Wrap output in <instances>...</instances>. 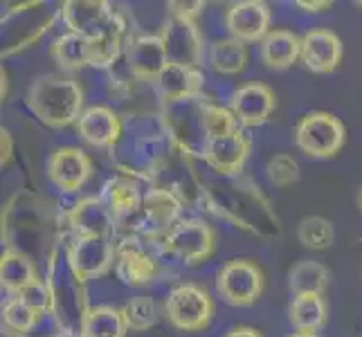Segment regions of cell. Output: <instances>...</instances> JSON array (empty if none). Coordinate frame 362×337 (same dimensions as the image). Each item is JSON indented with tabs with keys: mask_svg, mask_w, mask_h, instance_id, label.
Returning a JSON list of instances; mask_svg holds the SVG:
<instances>
[{
	"mask_svg": "<svg viewBox=\"0 0 362 337\" xmlns=\"http://www.w3.org/2000/svg\"><path fill=\"white\" fill-rule=\"evenodd\" d=\"M28 108L49 129H66L77 124L83 108V88L72 77L43 74L28 90Z\"/></svg>",
	"mask_w": 362,
	"mask_h": 337,
	"instance_id": "1",
	"label": "cell"
},
{
	"mask_svg": "<svg viewBox=\"0 0 362 337\" xmlns=\"http://www.w3.org/2000/svg\"><path fill=\"white\" fill-rule=\"evenodd\" d=\"M344 124L327 110H313L299 119L295 129V144L308 158L327 160L344 146Z\"/></svg>",
	"mask_w": 362,
	"mask_h": 337,
	"instance_id": "2",
	"label": "cell"
},
{
	"mask_svg": "<svg viewBox=\"0 0 362 337\" xmlns=\"http://www.w3.org/2000/svg\"><path fill=\"white\" fill-rule=\"evenodd\" d=\"M165 315L173 329L185 333H196L207 329L214 317V297L203 285L180 283L176 285L165 302Z\"/></svg>",
	"mask_w": 362,
	"mask_h": 337,
	"instance_id": "3",
	"label": "cell"
},
{
	"mask_svg": "<svg viewBox=\"0 0 362 337\" xmlns=\"http://www.w3.org/2000/svg\"><path fill=\"white\" fill-rule=\"evenodd\" d=\"M216 292L230 306H252L264 292V272L250 259H232L216 274Z\"/></svg>",
	"mask_w": 362,
	"mask_h": 337,
	"instance_id": "4",
	"label": "cell"
},
{
	"mask_svg": "<svg viewBox=\"0 0 362 337\" xmlns=\"http://www.w3.org/2000/svg\"><path fill=\"white\" fill-rule=\"evenodd\" d=\"M216 234L211 225L198 218H182L176 227L165 236V249L180 259L182 264L196 266L214 254Z\"/></svg>",
	"mask_w": 362,
	"mask_h": 337,
	"instance_id": "5",
	"label": "cell"
},
{
	"mask_svg": "<svg viewBox=\"0 0 362 337\" xmlns=\"http://www.w3.org/2000/svg\"><path fill=\"white\" fill-rule=\"evenodd\" d=\"M182 205L173 191L169 189H160V187H153V189H146L142 205L137 209V214L133 216L137 232H142L146 236H158V234H169L176 225L182 220L180 218Z\"/></svg>",
	"mask_w": 362,
	"mask_h": 337,
	"instance_id": "6",
	"label": "cell"
},
{
	"mask_svg": "<svg viewBox=\"0 0 362 337\" xmlns=\"http://www.w3.org/2000/svg\"><path fill=\"white\" fill-rule=\"evenodd\" d=\"M160 39L167 47L169 64L189 66V68L201 66V61L205 57V43L196 20L171 16L165 23V28H162Z\"/></svg>",
	"mask_w": 362,
	"mask_h": 337,
	"instance_id": "7",
	"label": "cell"
},
{
	"mask_svg": "<svg viewBox=\"0 0 362 337\" xmlns=\"http://www.w3.org/2000/svg\"><path fill=\"white\" fill-rule=\"evenodd\" d=\"M61 18L68 25V32L97 41L117 18V11L104 0H68L61 7Z\"/></svg>",
	"mask_w": 362,
	"mask_h": 337,
	"instance_id": "8",
	"label": "cell"
},
{
	"mask_svg": "<svg viewBox=\"0 0 362 337\" xmlns=\"http://www.w3.org/2000/svg\"><path fill=\"white\" fill-rule=\"evenodd\" d=\"M117 256V245L113 239H74L68 247V266L74 279L88 281L97 279L110 270Z\"/></svg>",
	"mask_w": 362,
	"mask_h": 337,
	"instance_id": "9",
	"label": "cell"
},
{
	"mask_svg": "<svg viewBox=\"0 0 362 337\" xmlns=\"http://www.w3.org/2000/svg\"><path fill=\"white\" fill-rule=\"evenodd\" d=\"M93 160L77 146H61L47 160V178L61 191L74 194L90 180Z\"/></svg>",
	"mask_w": 362,
	"mask_h": 337,
	"instance_id": "10",
	"label": "cell"
},
{
	"mask_svg": "<svg viewBox=\"0 0 362 337\" xmlns=\"http://www.w3.org/2000/svg\"><path fill=\"white\" fill-rule=\"evenodd\" d=\"M270 7L261 0H241L234 3L226 14V28L232 39L241 43H261L270 30Z\"/></svg>",
	"mask_w": 362,
	"mask_h": 337,
	"instance_id": "11",
	"label": "cell"
},
{
	"mask_svg": "<svg viewBox=\"0 0 362 337\" xmlns=\"http://www.w3.org/2000/svg\"><path fill=\"white\" fill-rule=\"evenodd\" d=\"M70 227L77 239H113L117 218L110 207L102 201V196H88L72 207Z\"/></svg>",
	"mask_w": 362,
	"mask_h": 337,
	"instance_id": "12",
	"label": "cell"
},
{
	"mask_svg": "<svg viewBox=\"0 0 362 337\" xmlns=\"http://www.w3.org/2000/svg\"><path fill=\"white\" fill-rule=\"evenodd\" d=\"M274 106H277V99H274L270 85L252 81V83L241 85V88L232 95L230 110L234 112V117L241 126L255 129L270 119Z\"/></svg>",
	"mask_w": 362,
	"mask_h": 337,
	"instance_id": "13",
	"label": "cell"
},
{
	"mask_svg": "<svg viewBox=\"0 0 362 337\" xmlns=\"http://www.w3.org/2000/svg\"><path fill=\"white\" fill-rule=\"evenodd\" d=\"M127 64L133 77L156 81L160 72L169 66V54L160 34H142L133 39L127 45Z\"/></svg>",
	"mask_w": 362,
	"mask_h": 337,
	"instance_id": "14",
	"label": "cell"
},
{
	"mask_svg": "<svg viewBox=\"0 0 362 337\" xmlns=\"http://www.w3.org/2000/svg\"><path fill=\"white\" fill-rule=\"evenodd\" d=\"M250 155V140L243 135L241 129L226 133L214 140H207L203 146V158L207 165L223 173V176H234L239 173Z\"/></svg>",
	"mask_w": 362,
	"mask_h": 337,
	"instance_id": "15",
	"label": "cell"
},
{
	"mask_svg": "<svg viewBox=\"0 0 362 337\" xmlns=\"http://www.w3.org/2000/svg\"><path fill=\"white\" fill-rule=\"evenodd\" d=\"M74 129L86 144L95 148H113L122 137V119L108 106H88Z\"/></svg>",
	"mask_w": 362,
	"mask_h": 337,
	"instance_id": "16",
	"label": "cell"
},
{
	"mask_svg": "<svg viewBox=\"0 0 362 337\" xmlns=\"http://www.w3.org/2000/svg\"><path fill=\"white\" fill-rule=\"evenodd\" d=\"M153 85L162 102L173 106V104L187 102V99H196L201 95L205 85V74L198 68L169 64L160 72V77L153 81Z\"/></svg>",
	"mask_w": 362,
	"mask_h": 337,
	"instance_id": "17",
	"label": "cell"
},
{
	"mask_svg": "<svg viewBox=\"0 0 362 337\" xmlns=\"http://www.w3.org/2000/svg\"><path fill=\"white\" fill-rule=\"evenodd\" d=\"M342 52V41L333 30H310L302 36V61L310 72H333L340 66Z\"/></svg>",
	"mask_w": 362,
	"mask_h": 337,
	"instance_id": "18",
	"label": "cell"
},
{
	"mask_svg": "<svg viewBox=\"0 0 362 337\" xmlns=\"http://www.w3.org/2000/svg\"><path fill=\"white\" fill-rule=\"evenodd\" d=\"M158 261L151 252H146L144 247H140L133 241H124L117 245V256H115V272L117 277L127 285H140L151 283L158 277Z\"/></svg>",
	"mask_w": 362,
	"mask_h": 337,
	"instance_id": "19",
	"label": "cell"
},
{
	"mask_svg": "<svg viewBox=\"0 0 362 337\" xmlns=\"http://www.w3.org/2000/svg\"><path fill=\"white\" fill-rule=\"evenodd\" d=\"M259 57L270 70H288L302 59V39L291 30H272L259 45Z\"/></svg>",
	"mask_w": 362,
	"mask_h": 337,
	"instance_id": "20",
	"label": "cell"
},
{
	"mask_svg": "<svg viewBox=\"0 0 362 337\" xmlns=\"http://www.w3.org/2000/svg\"><path fill=\"white\" fill-rule=\"evenodd\" d=\"M144 194L140 191L137 182L129 176H115L110 178L102 189V201L110 207L117 223L124 218H133L142 205Z\"/></svg>",
	"mask_w": 362,
	"mask_h": 337,
	"instance_id": "21",
	"label": "cell"
},
{
	"mask_svg": "<svg viewBox=\"0 0 362 337\" xmlns=\"http://www.w3.org/2000/svg\"><path fill=\"white\" fill-rule=\"evenodd\" d=\"M129 326L124 321L122 308L115 306H95L88 308L81 317L79 337H127Z\"/></svg>",
	"mask_w": 362,
	"mask_h": 337,
	"instance_id": "22",
	"label": "cell"
},
{
	"mask_svg": "<svg viewBox=\"0 0 362 337\" xmlns=\"http://www.w3.org/2000/svg\"><path fill=\"white\" fill-rule=\"evenodd\" d=\"M288 319L297 333H317L329 319L324 295H299L288 308Z\"/></svg>",
	"mask_w": 362,
	"mask_h": 337,
	"instance_id": "23",
	"label": "cell"
},
{
	"mask_svg": "<svg viewBox=\"0 0 362 337\" xmlns=\"http://www.w3.org/2000/svg\"><path fill=\"white\" fill-rule=\"evenodd\" d=\"M52 59L57 61L61 70L68 72L93 66V43L86 36L66 32L52 43Z\"/></svg>",
	"mask_w": 362,
	"mask_h": 337,
	"instance_id": "24",
	"label": "cell"
},
{
	"mask_svg": "<svg viewBox=\"0 0 362 337\" xmlns=\"http://www.w3.org/2000/svg\"><path fill=\"white\" fill-rule=\"evenodd\" d=\"M36 279H39V272H36V266L30 261V256H25L18 249H7L0 259V283H3V288L16 297L25 285H30Z\"/></svg>",
	"mask_w": 362,
	"mask_h": 337,
	"instance_id": "25",
	"label": "cell"
},
{
	"mask_svg": "<svg viewBox=\"0 0 362 337\" xmlns=\"http://www.w3.org/2000/svg\"><path fill=\"white\" fill-rule=\"evenodd\" d=\"M288 288L295 297L324 295V290L329 288V268L320 261H299L288 274Z\"/></svg>",
	"mask_w": 362,
	"mask_h": 337,
	"instance_id": "26",
	"label": "cell"
},
{
	"mask_svg": "<svg viewBox=\"0 0 362 337\" xmlns=\"http://www.w3.org/2000/svg\"><path fill=\"white\" fill-rule=\"evenodd\" d=\"M207 64L218 74H239L247 64V47L236 39H218L207 49Z\"/></svg>",
	"mask_w": 362,
	"mask_h": 337,
	"instance_id": "27",
	"label": "cell"
},
{
	"mask_svg": "<svg viewBox=\"0 0 362 337\" xmlns=\"http://www.w3.org/2000/svg\"><path fill=\"white\" fill-rule=\"evenodd\" d=\"M124 39H127V23H124V18L117 14V18L106 30V34L99 36L97 41H90L93 43V66H99V68L113 66L124 49Z\"/></svg>",
	"mask_w": 362,
	"mask_h": 337,
	"instance_id": "28",
	"label": "cell"
},
{
	"mask_svg": "<svg viewBox=\"0 0 362 337\" xmlns=\"http://www.w3.org/2000/svg\"><path fill=\"white\" fill-rule=\"evenodd\" d=\"M124 321H127L129 331L133 333H144L151 326H156V321L160 317V310L153 297H133L131 302L124 304L122 308Z\"/></svg>",
	"mask_w": 362,
	"mask_h": 337,
	"instance_id": "29",
	"label": "cell"
},
{
	"mask_svg": "<svg viewBox=\"0 0 362 337\" xmlns=\"http://www.w3.org/2000/svg\"><path fill=\"white\" fill-rule=\"evenodd\" d=\"M297 239L310 249H327L335 241L333 223L322 216H306L297 225Z\"/></svg>",
	"mask_w": 362,
	"mask_h": 337,
	"instance_id": "30",
	"label": "cell"
},
{
	"mask_svg": "<svg viewBox=\"0 0 362 337\" xmlns=\"http://www.w3.org/2000/svg\"><path fill=\"white\" fill-rule=\"evenodd\" d=\"M201 129L205 133V144L207 140H214L226 133H232L239 129L234 112L230 108H223L216 104H203L201 106Z\"/></svg>",
	"mask_w": 362,
	"mask_h": 337,
	"instance_id": "31",
	"label": "cell"
},
{
	"mask_svg": "<svg viewBox=\"0 0 362 337\" xmlns=\"http://www.w3.org/2000/svg\"><path fill=\"white\" fill-rule=\"evenodd\" d=\"M36 319H39V313L21 302L18 297H11L3 308V324L11 335L23 337L25 333H30L36 326Z\"/></svg>",
	"mask_w": 362,
	"mask_h": 337,
	"instance_id": "32",
	"label": "cell"
},
{
	"mask_svg": "<svg viewBox=\"0 0 362 337\" xmlns=\"http://www.w3.org/2000/svg\"><path fill=\"white\" fill-rule=\"evenodd\" d=\"M16 297L21 299V302L28 304L32 310H36L39 315L52 313V310H54V292L49 290V285L41 277L36 281H32L30 285H25V288Z\"/></svg>",
	"mask_w": 362,
	"mask_h": 337,
	"instance_id": "33",
	"label": "cell"
},
{
	"mask_svg": "<svg viewBox=\"0 0 362 337\" xmlns=\"http://www.w3.org/2000/svg\"><path fill=\"white\" fill-rule=\"evenodd\" d=\"M268 178L274 187H288L299 178V167L293 155H274L268 162Z\"/></svg>",
	"mask_w": 362,
	"mask_h": 337,
	"instance_id": "34",
	"label": "cell"
},
{
	"mask_svg": "<svg viewBox=\"0 0 362 337\" xmlns=\"http://www.w3.org/2000/svg\"><path fill=\"white\" fill-rule=\"evenodd\" d=\"M205 3H201V0H194V3H189V0H171L169 3V11L171 16H178V18H187V20H196L198 14L203 11Z\"/></svg>",
	"mask_w": 362,
	"mask_h": 337,
	"instance_id": "35",
	"label": "cell"
},
{
	"mask_svg": "<svg viewBox=\"0 0 362 337\" xmlns=\"http://www.w3.org/2000/svg\"><path fill=\"white\" fill-rule=\"evenodd\" d=\"M226 337H264V335L252 326H236V329L228 331Z\"/></svg>",
	"mask_w": 362,
	"mask_h": 337,
	"instance_id": "36",
	"label": "cell"
},
{
	"mask_svg": "<svg viewBox=\"0 0 362 337\" xmlns=\"http://www.w3.org/2000/svg\"><path fill=\"white\" fill-rule=\"evenodd\" d=\"M297 7H302L306 11H322V9H329L331 3H329V0H320V3H306V0H299Z\"/></svg>",
	"mask_w": 362,
	"mask_h": 337,
	"instance_id": "37",
	"label": "cell"
},
{
	"mask_svg": "<svg viewBox=\"0 0 362 337\" xmlns=\"http://www.w3.org/2000/svg\"><path fill=\"white\" fill-rule=\"evenodd\" d=\"M288 337H320V335L317 333H293Z\"/></svg>",
	"mask_w": 362,
	"mask_h": 337,
	"instance_id": "38",
	"label": "cell"
},
{
	"mask_svg": "<svg viewBox=\"0 0 362 337\" xmlns=\"http://www.w3.org/2000/svg\"><path fill=\"white\" fill-rule=\"evenodd\" d=\"M358 205H360V209H362V187H360V191H358Z\"/></svg>",
	"mask_w": 362,
	"mask_h": 337,
	"instance_id": "39",
	"label": "cell"
},
{
	"mask_svg": "<svg viewBox=\"0 0 362 337\" xmlns=\"http://www.w3.org/2000/svg\"><path fill=\"white\" fill-rule=\"evenodd\" d=\"M54 337H72V335H68V333H61V335H54Z\"/></svg>",
	"mask_w": 362,
	"mask_h": 337,
	"instance_id": "40",
	"label": "cell"
},
{
	"mask_svg": "<svg viewBox=\"0 0 362 337\" xmlns=\"http://www.w3.org/2000/svg\"><path fill=\"white\" fill-rule=\"evenodd\" d=\"M9 337H18V335H9Z\"/></svg>",
	"mask_w": 362,
	"mask_h": 337,
	"instance_id": "41",
	"label": "cell"
}]
</instances>
